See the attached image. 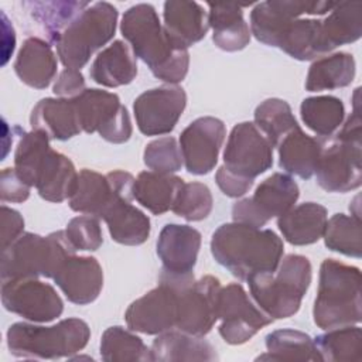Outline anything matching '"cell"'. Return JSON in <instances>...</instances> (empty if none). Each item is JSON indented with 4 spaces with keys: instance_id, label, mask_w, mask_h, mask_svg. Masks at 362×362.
Masks as SVG:
<instances>
[{
    "instance_id": "38",
    "label": "cell",
    "mask_w": 362,
    "mask_h": 362,
    "mask_svg": "<svg viewBox=\"0 0 362 362\" xmlns=\"http://www.w3.org/2000/svg\"><path fill=\"white\" fill-rule=\"evenodd\" d=\"M300 115L308 129L318 136L329 137L342 124L345 107L339 98L331 95L311 96L303 100Z\"/></svg>"
},
{
    "instance_id": "21",
    "label": "cell",
    "mask_w": 362,
    "mask_h": 362,
    "mask_svg": "<svg viewBox=\"0 0 362 362\" xmlns=\"http://www.w3.org/2000/svg\"><path fill=\"white\" fill-rule=\"evenodd\" d=\"M52 280L68 301L85 305L98 298L103 287V272L99 262L90 256L69 255L58 266Z\"/></svg>"
},
{
    "instance_id": "1",
    "label": "cell",
    "mask_w": 362,
    "mask_h": 362,
    "mask_svg": "<svg viewBox=\"0 0 362 362\" xmlns=\"http://www.w3.org/2000/svg\"><path fill=\"white\" fill-rule=\"evenodd\" d=\"M283 240L270 229L240 222L222 223L211 238L214 259L239 280L274 273L281 257Z\"/></svg>"
},
{
    "instance_id": "46",
    "label": "cell",
    "mask_w": 362,
    "mask_h": 362,
    "mask_svg": "<svg viewBox=\"0 0 362 362\" xmlns=\"http://www.w3.org/2000/svg\"><path fill=\"white\" fill-rule=\"evenodd\" d=\"M52 90L55 95L66 99H72L78 96L85 90V79L82 72L79 69L65 68L58 75V79L54 83Z\"/></svg>"
},
{
    "instance_id": "20",
    "label": "cell",
    "mask_w": 362,
    "mask_h": 362,
    "mask_svg": "<svg viewBox=\"0 0 362 362\" xmlns=\"http://www.w3.org/2000/svg\"><path fill=\"white\" fill-rule=\"evenodd\" d=\"M226 136L221 119L204 116L189 123L180 136V150L184 165L189 174L204 175L211 173Z\"/></svg>"
},
{
    "instance_id": "19",
    "label": "cell",
    "mask_w": 362,
    "mask_h": 362,
    "mask_svg": "<svg viewBox=\"0 0 362 362\" xmlns=\"http://www.w3.org/2000/svg\"><path fill=\"white\" fill-rule=\"evenodd\" d=\"M185 105V90L177 85H164L143 92L133 103L139 130L146 136L170 133L181 117Z\"/></svg>"
},
{
    "instance_id": "3",
    "label": "cell",
    "mask_w": 362,
    "mask_h": 362,
    "mask_svg": "<svg viewBox=\"0 0 362 362\" xmlns=\"http://www.w3.org/2000/svg\"><path fill=\"white\" fill-rule=\"evenodd\" d=\"M14 168L20 178L35 187L40 197L62 202L72 195L78 173L74 163L49 147V137L38 130L23 133L14 153Z\"/></svg>"
},
{
    "instance_id": "14",
    "label": "cell",
    "mask_w": 362,
    "mask_h": 362,
    "mask_svg": "<svg viewBox=\"0 0 362 362\" xmlns=\"http://www.w3.org/2000/svg\"><path fill=\"white\" fill-rule=\"evenodd\" d=\"M219 335L230 345L247 342L263 327L273 322L257 304H253L239 283L221 287L218 303Z\"/></svg>"
},
{
    "instance_id": "7",
    "label": "cell",
    "mask_w": 362,
    "mask_h": 362,
    "mask_svg": "<svg viewBox=\"0 0 362 362\" xmlns=\"http://www.w3.org/2000/svg\"><path fill=\"white\" fill-rule=\"evenodd\" d=\"M89 338V325L79 318H66L51 327L16 322L7 331V346L17 358L59 359L82 351Z\"/></svg>"
},
{
    "instance_id": "28",
    "label": "cell",
    "mask_w": 362,
    "mask_h": 362,
    "mask_svg": "<svg viewBox=\"0 0 362 362\" xmlns=\"http://www.w3.org/2000/svg\"><path fill=\"white\" fill-rule=\"evenodd\" d=\"M89 74L96 83L106 88L127 85L137 75L136 55L126 42L116 40L96 55Z\"/></svg>"
},
{
    "instance_id": "9",
    "label": "cell",
    "mask_w": 362,
    "mask_h": 362,
    "mask_svg": "<svg viewBox=\"0 0 362 362\" xmlns=\"http://www.w3.org/2000/svg\"><path fill=\"white\" fill-rule=\"evenodd\" d=\"M117 10L107 1L89 4L59 35L57 54L65 68H83L95 51L115 35Z\"/></svg>"
},
{
    "instance_id": "6",
    "label": "cell",
    "mask_w": 362,
    "mask_h": 362,
    "mask_svg": "<svg viewBox=\"0 0 362 362\" xmlns=\"http://www.w3.org/2000/svg\"><path fill=\"white\" fill-rule=\"evenodd\" d=\"M356 105L355 102V109L342 129L334 137L321 141L314 174L318 185L328 192H348L359 188L362 182V122Z\"/></svg>"
},
{
    "instance_id": "31",
    "label": "cell",
    "mask_w": 362,
    "mask_h": 362,
    "mask_svg": "<svg viewBox=\"0 0 362 362\" xmlns=\"http://www.w3.org/2000/svg\"><path fill=\"white\" fill-rule=\"evenodd\" d=\"M153 361H215L218 355L214 346L202 337L181 331H167L158 334L151 344Z\"/></svg>"
},
{
    "instance_id": "32",
    "label": "cell",
    "mask_w": 362,
    "mask_h": 362,
    "mask_svg": "<svg viewBox=\"0 0 362 362\" xmlns=\"http://www.w3.org/2000/svg\"><path fill=\"white\" fill-rule=\"evenodd\" d=\"M184 185V180L174 174H158L154 171H141L134 180V199L154 215L170 211Z\"/></svg>"
},
{
    "instance_id": "12",
    "label": "cell",
    "mask_w": 362,
    "mask_h": 362,
    "mask_svg": "<svg viewBox=\"0 0 362 362\" xmlns=\"http://www.w3.org/2000/svg\"><path fill=\"white\" fill-rule=\"evenodd\" d=\"M81 130L99 133L113 144H122L132 136L133 127L127 109L116 93L102 89H85L72 98Z\"/></svg>"
},
{
    "instance_id": "36",
    "label": "cell",
    "mask_w": 362,
    "mask_h": 362,
    "mask_svg": "<svg viewBox=\"0 0 362 362\" xmlns=\"http://www.w3.org/2000/svg\"><path fill=\"white\" fill-rule=\"evenodd\" d=\"M31 17L45 31L48 40L55 44L66 27L89 6L88 1L57 0L24 3Z\"/></svg>"
},
{
    "instance_id": "33",
    "label": "cell",
    "mask_w": 362,
    "mask_h": 362,
    "mask_svg": "<svg viewBox=\"0 0 362 362\" xmlns=\"http://www.w3.org/2000/svg\"><path fill=\"white\" fill-rule=\"evenodd\" d=\"M362 35V1H339L322 20V40L327 52L351 44Z\"/></svg>"
},
{
    "instance_id": "23",
    "label": "cell",
    "mask_w": 362,
    "mask_h": 362,
    "mask_svg": "<svg viewBox=\"0 0 362 362\" xmlns=\"http://www.w3.org/2000/svg\"><path fill=\"white\" fill-rule=\"evenodd\" d=\"M163 18L168 40L182 49L201 41L209 28L208 14L197 1L168 0L164 3Z\"/></svg>"
},
{
    "instance_id": "42",
    "label": "cell",
    "mask_w": 362,
    "mask_h": 362,
    "mask_svg": "<svg viewBox=\"0 0 362 362\" xmlns=\"http://www.w3.org/2000/svg\"><path fill=\"white\" fill-rule=\"evenodd\" d=\"M211 189L202 182H188L181 187L171 211L187 221H202L212 211Z\"/></svg>"
},
{
    "instance_id": "45",
    "label": "cell",
    "mask_w": 362,
    "mask_h": 362,
    "mask_svg": "<svg viewBox=\"0 0 362 362\" xmlns=\"http://www.w3.org/2000/svg\"><path fill=\"white\" fill-rule=\"evenodd\" d=\"M30 188L31 187L20 178L16 168H4L1 171V181H0L1 201L24 202L30 197Z\"/></svg>"
},
{
    "instance_id": "35",
    "label": "cell",
    "mask_w": 362,
    "mask_h": 362,
    "mask_svg": "<svg viewBox=\"0 0 362 362\" xmlns=\"http://www.w3.org/2000/svg\"><path fill=\"white\" fill-rule=\"evenodd\" d=\"M267 352L257 361H321L314 339L297 329H277L266 335Z\"/></svg>"
},
{
    "instance_id": "8",
    "label": "cell",
    "mask_w": 362,
    "mask_h": 362,
    "mask_svg": "<svg viewBox=\"0 0 362 362\" xmlns=\"http://www.w3.org/2000/svg\"><path fill=\"white\" fill-rule=\"evenodd\" d=\"M76 250L68 240L65 230L48 236L23 233L1 253V280L21 277L52 279L61 262Z\"/></svg>"
},
{
    "instance_id": "13",
    "label": "cell",
    "mask_w": 362,
    "mask_h": 362,
    "mask_svg": "<svg viewBox=\"0 0 362 362\" xmlns=\"http://www.w3.org/2000/svg\"><path fill=\"white\" fill-rule=\"evenodd\" d=\"M298 195V185L290 175L274 173L260 182L252 197L233 204L232 218L250 226H264L272 218L290 211Z\"/></svg>"
},
{
    "instance_id": "39",
    "label": "cell",
    "mask_w": 362,
    "mask_h": 362,
    "mask_svg": "<svg viewBox=\"0 0 362 362\" xmlns=\"http://www.w3.org/2000/svg\"><path fill=\"white\" fill-rule=\"evenodd\" d=\"M255 124L264 134L272 147H277L290 132L298 127L290 105L277 98L266 99L256 107Z\"/></svg>"
},
{
    "instance_id": "24",
    "label": "cell",
    "mask_w": 362,
    "mask_h": 362,
    "mask_svg": "<svg viewBox=\"0 0 362 362\" xmlns=\"http://www.w3.org/2000/svg\"><path fill=\"white\" fill-rule=\"evenodd\" d=\"M30 123L49 140H68L82 132L74 100L66 98L41 99L31 110Z\"/></svg>"
},
{
    "instance_id": "15",
    "label": "cell",
    "mask_w": 362,
    "mask_h": 362,
    "mask_svg": "<svg viewBox=\"0 0 362 362\" xmlns=\"http://www.w3.org/2000/svg\"><path fill=\"white\" fill-rule=\"evenodd\" d=\"M273 165V147L252 122L238 123L226 141L223 167L229 173L249 181Z\"/></svg>"
},
{
    "instance_id": "22",
    "label": "cell",
    "mask_w": 362,
    "mask_h": 362,
    "mask_svg": "<svg viewBox=\"0 0 362 362\" xmlns=\"http://www.w3.org/2000/svg\"><path fill=\"white\" fill-rule=\"evenodd\" d=\"M201 247V233L188 225H165L157 240V255L163 263L161 272L185 276L191 274Z\"/></svg>"
},
{
    "instance_id": "27",
    "label": "cell",
    "mask_w": 362,
    "mask_h": 362,
    "mask_svg": "<svg viewBox=\"0 0 362 362\" xmlns=\"http://www.w3.org/2000/svg\"><path fill=\"white\" fill-rule=\"evenodd\" d=\"M130 198L119 197L110 202L100 219L107 225L112 239L127 246H137L150 235V219L130 204Z\"/></svg>"
},
{
    "instance_id": "17",
    "label": "cell",
    "mask_w": 362,
    "mask_h": 362,
    "mask_svg": "<svg viewBox=\"0 0 362 362\" xmlns=\"http://www.w3.org/2000/svg\"><path fill=\"white\" fill-rule=\"evenodd\" d=\"M134 177L123 170H115L102 175L93 170L83 168L78 174V181L69 206L75 212L102 218L110 202L119 197L133 199Z\"/></svg>"
},
{
    "instance_id": "5",
    "label": "cell",
    "mask_w": 362,
    "mask_h": 362,
    "mask_svg": "<svg viewBox=\"0 0 362 362\" xmlns=\"http://www.w3.org/2000/svg\"><path fill=\"white\" fill-rule=\"evenodd\" d=\"M255 303L273 320L294 315L311 283V263L305 256L288 255L274 273L256 274L246 280Z\"/></svg>"
},
{
    "instance_id": "43",
    "label": "cell",
    "mask_w": 362,
    "mask_h": 362,
    "mask_svg": "<svg viewBox=\"0 0 362 362\" xmlns=\"http://www.w3.org/2000/svg\"><path fill=\"white\" fill-rule=\"evenodd\" d=\"M144 164L154 173L173 174L182 167V156L177 140L171 136L150 141L144 148Z\"/></svg>"
},
{
    "instance_id": "2",
    "label": "cell",
    "mask_w": 362,
    "mask_h": 362,
    "mask_svg": "<svg viewBox=\"0 0 362 362\" xmlns=\"http://www.w3.org/2000/svg\"><path fill=\"white\" fill-rule=\"evenodd\" d=\"M120 31L140 58L163 82H181L189 65L188 49L177 48L168 40L163 24L151 4L140 3L127 8L122 17Z\"/></svg>"
},
{
    "instance_id": "26",
    "label": "cell",
    "mask_w": 362,
    "mask_h": 362,
    "mask_svg": "<svg viewBox=\"0 0 362 362\" xmlns=\"http://www.w3.org/2000/svg\"><path fill=\"white\" fill-rule=\"evenodd\" d=\"M208 25L214 30L212 40L223 51L243 49L250 41V30L243 18V6L238 3H208Z\"/></svg>"
},
{
    "instance_id": "25",
    "label": "cell",
    "mask_w": 362,
    "mask_h": 362,
    "mask_svg": "<svg viewBox=\"0 0 362 362\" xmlns=\"http://www.w3.org/2000/svg\"><path fill=\"white\" fill-rule=\"evenodd\" d=\"M14 71L25 85L44 89L57 74V57L47 41L30 37L23 42L17 54Z\"/></svg>"
},
{
    "instance_id": "11",
    "label": "cell",
    "mask_w": 362,
    "mask_h": 362,
    "mask_svg": "<svg viewBox=\"0 0 362 362\" xmlns=\"http://www.w3.org/2000/svg\"><path fill=\"white\" fill-rule=\"evenodd\" d=\"M281 27L276 40L277 48L298 61H310L327 54L322 40V20L303 18L322 11L320 1L281 0Z\"/></svg>"
},
{
    "instance_id": "16",
    "label": "cell",
    "mask_w": 362,
    "mask_h": 362,
    "mask_svg": "<svg viewBox=\"0 0 362 362\" xmlns=\"http://www.w3.org/2000/svg\"><path fill=\"white\" fill-rule=\"evenodd\" d=\"M1 303L7 311L33 322H49L64 311L55 288L35 277L3 280Z\"/></svg>"
},
{
    "instance_id": "40",
    "label": "cell",
    "mask_w": 362,
    "mask_h": 362,
    "mask_svg": "<svg viewBox=\"0 0 362 362\" xmlns=\"http://www.w3.org/2000/svg\"><path fill=\"white\" fill-rule=\"evenodd\" d=\"M100 356L107 362L153 361L151 351L143 339L123 327H109L100 339Z\"/></svg>"
},
{
    "instance_id": "10",
    "label": "cell",
    "mask_w": 362,
    "mask_h": 362,
    "mask_svg": "<svg viewBox=\"0 0 362 362\" xmlns=\"http://www.w3.org/2000/svg\"><path fill=\"white\" fill-rule=\"evenodd\" d=\"M192 280V273L174 276L161 272L158 286L127 307L124 313L127 327L147 335H158L174 329L178 313V288Z\"/></svg>"
},
{
    "instance_id": "18",
    "label": "cell",
    "mask_w": 362,
    "mask_h": 362,
    "mask_svg": "<svg viewBox=\"0 0 362 362\" xmlns=\"http://www.w3.org/2000/svg\"><path fill=\"white\" fill-rule=\"evenodd\" d=\"M221 283L214 276H204L180 286L175 329L204 337L218 320Z\"/></svg>"
},
{
    "instance_id": "44",
    "label": "cell",
    "mask_w": 362,
    "mask_h": 362,
    "mask_svg": "<svg viewBox=\"0 0 362 362\" xmlns=\"http://www.w3.org/2000/svg\"><path fill=\"white\" fill-rule=\"evenodd\" d=\"M65 235L75 250H96L103 243L99 218L92 215L72 218L66 225Z\"/></svg>"
},
{
    "instance_id": "41",
    "label": "cell",
    "mask_w": 362,
    "mask_h": 362,
    "mask_svg": "<svg viewBox=\"0 0 362 362\" xmlns=\"http://www.w3.org/2000/svg\"><path fill=\"white\" fill-rule=\"evenodd\" d=\"M325 246L345 256L359 259L362 255V229L359 215L335 214L327 221L324 230Z\"/></svg>"
},
{
    "instance_id": "4",
    "label": "cell",
    "mask_w": 362,
    "mask_h": 362,
    "mask_svg": "<svg viewBox=\"0 0 362 362\" xmlns=\"http://www.w3.org/2000/svg\"><path fill=\"white\" fill-rule=\"evenodd\" d=\"M361 272L355 266L325 259L320 267L313 317L317 327L332 329L361 322Z\"/></svg>"
},
{
    "instance_id": "30",
    "label": "cell",
    "mask_w": 362,
    "mask_h": 362,
    "mask_svg": "<svg viewBox=\"0 0 362 362\" xmlns=\"http://www.w3.org/2000/svg\"><path fill=\"white\" fill-rule=\"evenodd\" d=\"M279 165L286 173L310 180L317 168L321 140L305 134L298 126L290 132L277 146Z\"/></svg>"
},
{
    "instance_id": "47",
    "label": "cell",
    "mask_w": 362,
    "mask_h": 362,
    "mask_svg": "<svg viewBox=\"0 0 362 362\" xmlns=\"http://www.w3.org/2000/svg\"><path fill=\"white\" fill-rule=\"evenodd\" d=\"M24 219L16 209L6 205L1 206V250L8 247L23 235Z\"/></svg>"
},
{
    "instance_id": "29",
    "label": "cell",
    "mask_w": 362,
    "mask_h": 362,
    "mask_svg": "<svg viewBox=\"0 0 362 362\" xmlns=\"http://www.w3.org/2000/svg\"><path fill=\"white\" fill-rule=\"evenodd\" d=\"M327 221L325 206L317 202H304L279 216L277 226L288 243L304 246L315 243L324 235Z\"/></svg>"
},
{
    "instance_id": "34",
    "label": "cell",
    "mask_w": 362,
    "mask_h": 362,
    "mask_svg": "<svg viewBox=\"0 0 362 362\" xmlns=\"http://www.w3.org/2000/svg\"><path fill=\"white\" fill-rule=\"evenodd\" d=\"M355 78V59L348 52H335L314 61L308 69L305 89L331 90L348 86Z\"/></svg>"
},
{
    "instance_id": "48",
    "label": "cell",
    "mask_w": 362,
    "mask_h": 362,
    "mask_svg": "<svg viewBox=\"0 0 362 362\" xmlns=\"http://www.w3.org/2000/svg\"><path fill=\"white\" fill-rule=\"evenodd\" d=\"M215 181L219 187V189L230 198H238L245 195L253 185V181L249 180H243L232 173H229L228 170H225L223 165H221L215 174Z\"/></svg>"
},
{
    "instance_id": "37",
    "label": "cell",
    "mask_w": 362,
    "mask_h": 362,
    "mask_svg": "<svg viewBox=\"0 0 362 362\" xmlns=\"http://www.w3.org/2000/svg\"><path fill=\"white\" fill-rule=\"evenodd\" d=\"M321 361L359 362L362 359V331L356 325L328 329L314 339Z\"/></svg>"
}]
</instances>
